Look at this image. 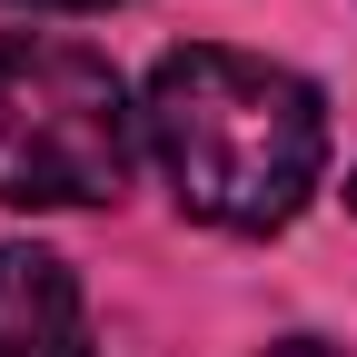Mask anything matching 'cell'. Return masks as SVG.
Returning a JSON list of instances; mask_svg holds the SVG:
<instances>
[{"instance_id": "obj_1", "label": "cell", "mask_w": 357, "mask_h": 357, "mask_svg": "<svg viewBox=\"0 0 357 357\" xmlns=\"http://www.w3.org/2000/svg\"><path fill=\"white\" fill-rule=\"evenodd\" d=\"M139 139L169 178V199L199 218V229H288L307 208L328 169V109L298 70L258 60V50H169L149 70V100H139Z\"/></svg>"}, {"instance_id": "obj_2", "label": "cell", "mask_w": 357, "mask_h": 357, "mask_svg": "<svg viewBox=\"0 0 357 357\" xmlns=\"http://www.w3.org/2000/svg\"><path fill=\"white\" fill-rule=\"evenodd\" d=\"M139 109L79 40H0V199L10 208H100L129 189Z\"/></svg>"}, {"instance_id": "obj_3", "label": "cell", "mask_w": 357, "mask_h": 357, "mask_svg": "<svg viewBox=\"0 0 357 357\" xmlns=\"http://www.w3.org/2000/svg\"><path fill=\"white\" fill-rule=\"evenodd\" d=\"M0 357H100L79 278L50 248H0Z\"/></svg>"}, {"instance_id": "obj_4", "label": "cell", "mask_w": 357, "mask_h": 357, "mask_svg": "<svg viewBox=\"0 0 357 357\" xmlns=\"http://www.w3.org/2000/svg\"><path fill=\"white\" fill-rule=\"evenodd\" d=\"M268 357H347V347H328V337H288V347H268Z\"/></svg>"}, {"instance_id": "obj_5", "label": "cell", "mask_w": 357, "mask_h": 357, "mask_svg": "<svg viewBox=\"0 0 357 357\" xmlns=\"http://www.w3.org/2000/svg\"><path fill=\"white\" fill-rule=\"evenodd\" d=\"M30 10H100V0H30Z\"/></svg>"}, {"instance_id": "obj_6", "label": "cell", "mask_w": 357, "mask_h": 357, "mask_svg": "<svg viewBox=\"0 0 357 357\" xmlns=\"http://www.w3.org/2000/svg\"><path fill=\"white\" fill-rule=\"evenodd\" d=\"M347 208H357V178H347Z\"/></svg>"}]
</instances>
